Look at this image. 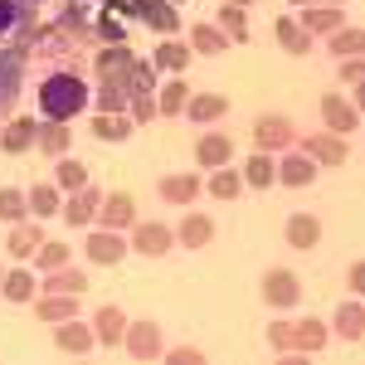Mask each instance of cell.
I'll use <instances>...</instances> for the list:
<instances>
[{"label":"cell","mask_w":365,"mask_h":365,"mask_svg":"<svg viewBox=\"0 0 365 365\" xmlns=\"http://www.w3.org/2000/svg\"><path fill=\"white\" fill-rule=\"evenodd\" d=\"M29 210V195H20V190H0V220H20Z\"/></svg>","instance_id":"b9f144b4"},{"label":"cell","mask_w":365,"mask_h":365,"mask_svg":"<svg viewBox=\"0 0 365 365\" xmlns=\"http://www.w3.org/2000/svg\"><path fill=\"white\" fill-rule=\"evenodd\" d=\"M292 5H302V0H292Z\"/></svg>","instance_id":"816d5d0a"},{"label":"cell","mask_w":365,"mask_h":365,"mask_svg":"<svg viewBox=\"0 0 365 365\" xmlns=\"http://www.w3.org/2000/svg\"><path fill=\"white\" fill-rule=\"evenodd\" d=\"M68 263V249L63 244H39V268L49 273V268H63Z\"/></svg>","instance_id":"ee69618b"},{"label":"cell","mask_w":365,"mask_h":365,"mask_svg":"<svg viewBox=\"0 0 365 365\" xmlns=\"http://www.w3.org/2000/svg\"><path fill=\"white\" fill-rule=\"evenodd\" d=\"M132 73H137V58L127 54L122 44H117V49H108V54H98V78H103V83L127 88V93H132Z\"/></svg>","instance_id":"7a4b0ae2"},{"label":"cell","mask_w":365,"mask_h":365,"mask_svg":"<svg viewBox=\"0 0 365 365\" xmlns=\"http://www.w3.org/2000/svg\"><path fill=\"white\" fill-rule=\"evenodd\" d=\"M210 190L220 200H234L239 190H244V175L239 170H225V166H215V180H210Z\"/></svg>","instance_id":"74e56055"},{"label":"cell","mask_w":365,"mask_h":365,"mask_svg":"<svg viewBox=\"0 0 365 365\" xmlns=\"http://www.w3.org/2000/svg\"><path fill=\"white\" fill-rule=\"evenodd\" d=\"M39 108L49 122H68V117H78L88 108V88L78 73H54L49 83L39 88Z\"/></svg>","instance_id":"6da1fadb"},{"label":"cell","mask_w":365,"mask_h":365,"mask_svg":"<svg viewBox=\"0 0 365 365\" xmlns=\"http://www.w3.org/2000/svg\"><path fill=\"white\" fill-rule=\"evenodd\" d=\"M278 175H282V185H312L317 161H312V156H287V161L278 166Z\"/></svg>","instance_id":"484cf974"},{"label":"cell","mask_w":365,"mask_h":365,"mask_svg":"<svg viewBox=\"0 0 365 365\" xmlns=\"http://www.w3.org/2000/svg\"><path fill=\"white\" fill-rule=\"evenodd\" d=\"M127 103H132V93H127V88L103 83V93H98V108H103V113H122Z\"/></svg>","instance_id":"60d3db41"},{"label":"cell","mask_w":365,"mask_h":365,"mask_svg":"<svg viewBox=\"0 0 365 365\" xmlns=\"http://www.w3.org/2000/svg\"><path fill=\"white\" fill-rule=\"evenodd\" d=\"M356 108H361V113H365V78H361V83H356Z\"/></svg>","instance_id":"f907efd6"},{"label":"cell","mask_w":365,"mask_h":365,"mask_svg":"<svg viewBox=\"0 0 365 365\" xmlns=\"http://www.w3.org/2000/svg\"><path fill=\"white\" fill-rule=\"evenodd\" d=\"M297 292H302V287H297V273H287V268H273V273L263 278V297H268L273 307H292Z\"/></svg>","instance_id":"52a82bcc"},{"label":"cell","mask_w":365,"mask_h":365,"mask_svg":"<svg viewBox=\"0 0 365 365\" xmlns=\"http://www.w3.org/2000/svg\"><path fill=\"white\" fill-rule=\"evenodd\" d=\"M287 244H292V249H317V244H322L317 215H292V220H287Z\"/></svg>","instance_id":"e0dca14e"},{"label":"cell","mask_w":365,"mask_h":365,"mask_svg":"<svg viewBox=\"0 0 365 365\" xmlns=\"http://www.w3.org/2000/svg\"><path fill=\"white\" fill-rule=\"evenodd\" d=\"M68 317H78V292L39 297V322H68Z\"/></svg>","instance_id":"d6986e66"},{"label":"cell","mask_w":365,"mask_h":365,"mask_svg":"<svg viewBox=\"0 0 365 365\" xmlns=\"http://www.w3.org/2000/svg\"><path fill=\"white\" fill-rule=\"evenodd\" d=\"M161 195H166L170 205H195L200 175H195V170H185V175H166V180H161Z\"/></svg>","instance_id":"ac0fdd59"},{"label":"cell","mask_w":365,"mask_h":365,"mask_svg":"<svg viewBox=\"0 0 365 365\" xmlns=\"http://www.w3.org/2000/svg\"><path fill=\"white\" fill-rule=\"evenodd\" d=\"M273 175H278V170H273V156H268V151L249 156V166H244V180H249V185H273Z\"/></svg>","instance_id":"1f68e13d"},{"label":"cell","mask_w":365,"mask_h":365,"mask_svg":"<svg viewBox=\"0 0 365 365\" xmlns=\"http://www.w3.org/2000/svg\"><path fill=\"white\" fill-rule=\"evenodd\" d=\"M132 117H137V122H151V117H156V98H151V88H137V93H132Z\"/></svg>","instance_id":"7bdbcfd3"},{"label":"cell","mask_w":365,"mask_h":365,"mask_svg":"<svg viewBox=\"0 0 365 365\" xmlns=\"http://www.w3.org/2000/svg\"><path fill=\"white\" fill-rule=\"evenodd\" d=\"M132 249L161 258V253H170V229L166 225H132Z\"/></svg>","instance_id":"8fae6325"},{"label":"cell","mask_w":365,"mask_h":365,"mask_svg":"<svg viewBox=\"0 0 365 365\" xmlns=\"http://www.w3.org/2000/svg\"><path fill=\"white\" fill-rule=\"evenodd\" d=\"M39 146H44L49 156H63V151H68V132H63L58 122H49V127H39Z\"/></svg>","instance_id":"ab89813d"},{"label":"cell","mask_w":365,"mask_h":365,"mask_svg":"<svg viewBox=\"0 0 365 365\" xmlns=\"http://www.w3.org/2000/svg\"><path fill=\"white\" fill-rule=\"evenodd\" d=\"M34 137H39V127H34L29 117H20V122H10V127H5V137H0V146H5L10 156H20V151H25V146H29Z\"/></svg>","instance_id":"603a6c76"},{"label":"cell","mask_w":365,"mask_h":365,"mask_svg":"<svg viewBox=\"0 0 365 365\" xmlns=\"http://www.w3.org/2000/svg\"><path fill=\"white\" fill-rule=\"evenodd\" d=\"M336 331L346 341H356V336H365V312L356 307V302H346V307L336 312Z\"/></svg>","instance_id":"4dcf8cb0"},{"label":"cell","mask_w":365,"mask_h":365,"mask_svg":"<svg viewBox=\"0 0 365 365\" xmlns=\"http://www.w3.org/2000/svg\"><path fill=\"white\" fill-rule=\"evenodd\" d=\"M44 287H49V292H78V297H83L88 278L78 273V268H68V263H63V268H49V273H44Z\"/></svg>","instance_id":"44dd1931"},{"label":"cell","mask_w":365,"mask_h":365,"mask_svg":"<svg viewBox=\"0 0 365 365\" xmlns=\"http://www.w3.org/2000/svg\"><path fill=\"white\" fill-rule=\"evenodd\" d=\"M54 341H58V351H78V356L98 346V336H93V327H83L78 317H68V322H63V327L54 331Z\"/></svg>","instance_id":"30bf717a"},{"label":"cell","mask_w":365,"mask_h":365,"mask_svg":"<svg viewBox=\"0 0 365 365\" xmlns=\"http://www.w3.org/2000/svg\"><path fill=\"white\" fill-rule=\"evenodd\" d=\"M190 49H200V54H225L229 49V34L215 25H195L190 29Z\"/></svg>","instance_id":"7402d4cb"},{"label":"cell","mask_w":365,"mask_h":365,"mask_svg":"<svg viewBox=\"0 0 365 365\" xmlns=\"http://www.w3.org/2000/svg\"><path fill=\"white\" fill-rule=\"evenodd\" d=\"M127 351L137 356V361H151V356H161V327L156 322H127Z\"/></svg>","instance_id":"5b68a950"},{"label":"cell","mask_w":365,"mask_h":365,"mask_svg":"<svg viewBox=\"0 0 365 365\" xmlns=\"http://www.w3.org/2000/svg\"><path fill=\"white\" fill-rule=\"evenodd\" d=\"M93 336L103 341V346H117V341L127 336V317H122V307H98V317H93Z\"/></svg>","instance_id":"4fadbf2b"},{"label":"cell","mask_w":365,"mask_h":365,"mask_svg":"<svg viewBox=\"0 0 365 365\" xmlns=\"http://www.w3.org/2000/svg\"><path fill=\"white\" fill-rule=\"evenodd\" d=\"M225 98H220V93H195V98H190V103H185V113L195 117V122H215V117H225Z\"/></svg>","instance_id":"cb8c5ba5"},{"label":"cell","mask_w":365,"mask_h":365,"mask_svg":"<svg viewBox=\"0 0 365 365\" xmlns=\"http://www.w3.org/2000/svg\"><path fill=\"white\" fill-rule=\"evenodd\" d=\"M346 278H351L356 292H365V263H351V273H346Z\"/></svg>","instance_id":"bcb514c9"},{"label":"cell","mask_w":365,"mask_h":365,"mask_svg":"<svg viewBox=\"0 0 365 365\" xmlns=\"http://www.w3.org/2000/svg\"><path fill=\"white\" fill-rule=\"evenodd\" d=\"M0 287H5V297H10V302H29V297H34V273L15 268V273L0 282Z\"/></svg>","instance_id":"836d02e7"},{"label":"cell","mask_w":365,"mask_h":365,"mask_svg":"<svg viewBox=\"0 0 365 365\" xmlns=\"http://www.w3.org/2000/svg\"><path fill=\"white\" fill-rule=\"evenodd\" d=\"M302 25H307V34H331V29H341V10L336 5H317V10L302 15Z\"/></svg>","instance_id":"4316f807"},{"label":"cell","mask_w":365,"mask_h":365,"mask_svg":"<svg viewBox=\"0 0 365 365\" xmlns=\"http://www.w3.org/2000/svg\"><path fill=\"white\" fill-rule=\"evenodd\" d=\"M341 78H346V83H361L365 78V58H346V63H341Z\"/></svg>","instance_id":"f6af8a7d"},{"label":"cell","mask_w":365,"mask_h":365,"mask_svg":"<svg viewBox=\"0 0 365 365\" xmlns=\"http://www.w3.org/2000/svg\"><path fill=\"white\" fill-rule=\"evenodd\" d=\"M98 220H103V229H132L137 225V200L127 195V190H113V195H103V210H98Z\"/></svg>","instance_id":"3957f363"},{"label":"cell","mask_w":365,"mask_h":365,"mask_svg":"<svg viewBox=\"0 0 365 365\" xmlns=\"http://www.w3.org/2000/svg\"><path fill=\"white\" fill-rule=\"evenodd\" d=\"M253 141H258V151H278V146L292 141V122H287V117H258Z\"/></svg>","instance_id":"ba28073f"},{"label":"cell","mask_w":365,"mask_h":365,"mask_svg":"<svg viewBox=\"0 0 365 365\" xmlns=\"http://www.w3.org/2000/svg\"><path fill=\"white\" fill-rule=\"evenodd\" d=\"M29 210H34L39 220L58 215V185H34V190H29Z\"/></svg>","instance_id":"d6a6232c"},{"label":"cell","mask_w":365,"mask_h":365,"mask_svg":"<svg viewBox=\"0 0 365 365\" xmlns=\"http://www.w3.org/2000/svg\"><path fill=\"white\" fill-rule=\"evenodd\" d=\"M287 346L292 351H322L327 346V327L322 322H287Z\"/></svg>","instance_id":"9a60e30c"},{"label":"cell","mask_w":365,"mask_h":365,"mask_svg":"<svg viewBox=\"0 0 365 365\" xmlns=\"http://www.w3.org/2000/svg\"><path fill=\"white\" fill-rule=\"evenodd\" d=\"M170 361H180V365H190V361H195V365H200V351H190V346H180V351H170Z\"/></svg>","instance_id":"c3c4849f"},{"label":"cell","mask_w":365,"mask_h":365,"mask_svg":"<svg viewBox=\"0 0 365 365\" xmlns=\"http://www.w3.org/2000/svg\"><path fill=\"white\" fill-rule=\"evenodd\" d=\"M331 54L361 58L365 54V29H331Z\"/></svg>","instance_id":"83f0119b"},{"label":"cell","mask_w":365,"mask_h":365,"mask_svg":"<svg viewBox=\"0 0 365 365\" xmlns=\"http://www.w3.org/2000/svg\"><path fill=\"white\" fill-rule=\"evenodd\" d=\"M220 25H225V34H229V39H239V44L249 39V25H244V10H239L234 0H229L225 10H220Z\"/></svg>","instance_id":"f35d334b"},{"label":"cell","mask_w":365,"mask_h":365,"mask_svg":"<svg viewBox=\"0 0 365 365\" xmlns=\"http://www.w3.org/2000/svg\"><path fill=\"white\" fill-rule=\"evenodd\" d=\"M122 253H127V239H122L117 229H98V234L88 239V258H93V263H122Z\"/></svg>","instance_id":"9c48e42d"},{"label":"cell","mask_w":365,"mask_h":365,"mask_svg":"<svg viewBox=\"0 0 365 365\" xmlns=\"http://www.w3.org/2000/svg\"><path fill=\"white\" fill-rule=\"evenodd\" d=\"M278 39L287 44V54H307V49H312V34H307V29H297L292 20H278Z\"/></svg>","instance_id":"8d00e7d4"},{"label":"cell","mask_w":365,"mask_h":365,"mask_svg":"<svg viewBox=\"0 0 365 365\" xmlns=\"http://www.w3.org/2000/svg\"><path fill=\"white\" fill-rule=\"evenodd\" d=\"M215 239V225L205 220V215H185V225H180V244L185 249H205Z\"/></svg>","instance_id":"d4e9b609"},{"label":"cell","mask_w":365,"mask_h":365,"mask_svg":"<svg viewBox=\"0 0 365 365\" xmlns=\"http://www.w3.org/2000/svg\"><path fill=\"white\" fill-rule=\"evenodd\" d=\"M93 137H103V141H127V137H132V117H122V113H98V117H93Z\"/></svg>","instance_id":"ffe728a7"},{"label":"cell","mask_w":365,"mask_h":365,"mask_svg":"<svg viewBox=\"0 0 365 365\" xmlns=\"http://www.w3.org/2000/svg\"><path fill=\"white\" fill-rule=\"evenodd\" d=\"M98 29H103V39H117V44H122V25H117V20H103Z\"/></svg>","instance_id":"681fc988"},{"label":"cell","mask_w":365,"mask_h":365,"mask_svg":"<svg viewBox=\"0 0 365 365\" xmlns=\"http://www.w3.org/2000/svg\"><path fill=\"white\" fill-rule=\"evenodd\" d=\"M132 10H137L151 29H161V34H175V29H180V15H175L170 0H132Z\"/></svg>","instance_id":"8992f818"},{"label":"cell","mask_w":365,"mask_h":365,"mask_svg":"<svg viewBox=\"0 0 365 365\" xmlns=\"http://www.w3.org/2000/svg\"><path fill=\"white\" fill-rule=\"evenodd\" d=\"M98 205H103V195H98L93 185H83V190H73V200L63 205V220H68V225H93Z\"/></svg>","instance_id":"5bb4252c"},{"label":"cell","mask_w":365,"mask_h":365,"mask_svg":"<svg viewBox=\"0 0 365 365\" xmlns=\"http://www.w3.org/2000/svg\"><path fill=\"white\" fill-rule=\"evenodd\" d=\"M10 25H15V5H10V0H0V34H5Z\"/></svg>","instance_id":"7dc6e473"},{"label":"cell","mask_w":365,"mask_h":365,"mask_svg":"<svg viewBox=\"0 0 365 365\" xmlns=\"http://www.w3.org/2000/svg\"><path fill=\"white\" fill-rule=\"evenodd\" d=\"M54 185H58V190H83V185H88V170H83V161H58Z\"/></svg>","instance_id":"d590c367"},{"label":"cell","mask_w":365,"mask_h":365,"mask_svg":"<svg viewBox=\"0 0 365 365\" xmlns=\"http://www.w3.org/2000/svg\"><path fill=\"white\" fill-rule=\"evenodd\" d=\"M302 156L322 161V166H346V146H341V137H307L302 141Z\"/></svg>","instance_id":"2e32d148"},{"label":"cell","mask_w":365,"mask_h":365,"mask_svg":"<svg viewBox=\"0 0 365 365\" xmlns=\"http://www.w3.org/2000/svg\"><path fill=\"white\" fill-rule=\"evenodd\" d=\"M229 156H234V141L225 137V132H210V137L195 146V161L205 170H215V166H229Z\"/></svg>","instance_id":"7c38bea8"},{"label":"cell","mask_w":365,"mask_h":365,"mask_svg":"<svg viewBox=\"0 0 365 365\" xmlns=\"http://www.w3.org/2000/svg\"><path fill=\"white\" fill-rule=\"evenodd\" d=\"M190 63V49L185 44H175V39H166L161 49H156V68H166V73H180Z\"/></svg>","instance_id":"f546056e"},{"label":"cell","mask_w":365,"mask_h":365,"mask_svg":"<svg viewBox=\"0 0 365 365\" xmlns=\"http://www.w3.org/2000/svg\"><path fill=\"white\" fill-rule=\"evenodd\" d=\"M322 117H327V127H331L336 137H346V132H356V127H361V108H356V103H346L341 93H327V98H322Z\"/></svg>","instance_id":"277c9868"},{"label":"cell","mask_w":365,"mask_h":365,"mask_svg":"<svg viewBox=\"0 0 365 365\" xmlns=\"http://www.w3.org/2000/svg\"><path fill=\"white\" fill-rule=\"evenodd\" d=\"M185 103H190V88L180 83V78H170V83L161 88V103H156V108H161V113H185Z\"/></svg>","instance_id":"e575fe53"},{"label":"cell","mask_w":365,"mask_h":365,"mask_svg":"<svg viewBox=\"0 0 365 365\" xmlns=\"http://www.w3.org/2000/svg\"><path fill=\"white\" fill-rule=\"evenodd\" d=\"M39 244H44V239H39V225H20L15 234H10L5 249L15 253V258H29V253H39Z\"/></svg>","instance_id":"f1b7e54d"}]
</instances>
